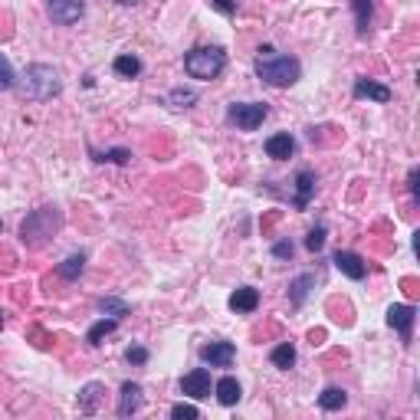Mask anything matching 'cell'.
I'll use <instances>...</instances> for the list:
<instances>
[{"mask_svg":"<svg viewBox=\"0 0 420 420\" xmlns=\"http://www.w3.org/2000/svg\"><path fill=\"white\" fill-rule=\"evenodd\" d=\"M256 75H259L263 82L276 86V89H283V86H292V82L299 79L302 66L296 56H285V53H276L272 46H263L259 56H256Z\"/></svg>","mask_w":420,"mask_h":420,"instance_id":"obj_1","label":"cell"},{"mask_svg":"<svg viewBox=\"0 0 420 420\" xmlns=\"http://www.w3.org/2000/svg\"><path fill=\"white\" fill-rule=\"evenodd\" d=\"M224 66H226V53L220 46H197V49H191L184 56V73L191 79H200V82L217 79L224 73Z\"/></svg>","mask_w":420,"mask_h":420,"instance_id":"obj_2","label":"cell"},{"mask_svg":"<svg viewBox=\"0 0 420 420\" xmlns=\"http://www.w3.org/2000/svg\"><path fill=\"white\" fill-rule=\"evenodd\" d=\"M62 224V213L56 207H40L27 213V220L20 224V240L27 243V246H43Z\"/></svg>","mask_w":420,"mask_h":420,"instance_id":"obj_3","label":"cell"},{"mask_svg":"<svg viewBox=\"0 0 420 420\" xmlns=\"http://www.w3.org/2000/svg\"><path fill=\"white\" fill-rule=\"evenodd\" d=\"M27 82V92H30L36 102H49L53 95H60L62 89V79L60 73L53 69V66H46V62H33V66H27V75H23Z\"/></svg>","mask_w":420,"mask_h":420,"instance_id":"obj_4","label":"cell"},{"mask_svg":"<svg viewBox=\"0 0 420 420\" xmlns=\"http://www.w3.org/2000/svg\"><path fill=\"white\" fill-rule=\"evenodd\" d=\"M266 115H270V105L266 102H233L226 108V119L233 121L237 128H243V132H256Z\"/></svg>","mask_w":420,"mask_h":420,"instance_id":"obj_5","label":"cell"},{"mask_svg":"<svg viewBox=\"0 0 420 420\" xmlns=\"http://www.w3.org/2000/svg\"><path fill=\"white\" fill-rule=\"evenodd\" d=\"M414 322H417V309L414 305H390L388 309V325L397 329V335L404 342H410V335H414Z\"/></svg>","mask_w":420,"mask_h":420,"instance_id":"obj_6","label":"cell"},{"mask_svg":"<svg viewBox=\"0 0 420 420\" xmlns=\"http://www.w3.org/2000/svg\"><path fill=\"white\" fill-rule=\"evenodd\" d=\"M180 394H187V397H210V371L207 368H194V371H187V375L180 377Z\"/></svg>","mask_w":420,"mask_h":420,"instance_id":"obj_7","label":"cell"},{"mask_svg":"<svg viewBox=\"0 0 420 420\" xmlns=\"http://www.w3.org/2000/svg\"><path fill=\"white\" fill-rule=\"evenodd\" d=\"M82 10H86V0H49V16L53 23H62V27L75 23Z\"/></svg>","mask_w":420,"mask_h":420,"instance_id":"obj_8","label":"cell"},{"mask_svg":"<svg viewBox=\"0 0 420 420\" xmlns=\"http://www.w3.org/2000/svg\"><path fill=\"white\" fill-rule=\"evenodd\" d=\"M331 263H335L338 272L348 276V279H364V276H368V263H364L358 253H351V250H338V253L331 256Z\"/></svg>","mask_w":420,"mask_h":420,"instance_id":"obj_9","label":"cell"},{"mask_svg":"<svg viewBox=\"0 0 420 420\" xmlns=\"http://www.w3.org/2000/svg\"><path fill=\"white\" fill-rule=\"evenodd\" d=\"M200 358L207 361L210 368H230L233 358H237V348L230 342H210V345L200 348Z\"/></svg>","mask_w":420,"mask_h":420,"instance_id":"obj_10","label":"cell"},{"mask_svg":"<svg viewBox=\"0 0 420 420\" xmlns=\"http://www.w3.org/2000/svg\"><path fill=\"white\" fill-rule=\"evenodd\" d=\"M138 407H141V384L125 381L119 390V417H132L138 414Z\"/></svg>","mask_w":420,"mask_h":420,"instance_id":"obj_11","label":"cell"},{"mask_svg":"<svg viewBox=\"0 0 420 420\" xmlns=\"http://www.w3.org/2000/svg\"><path fill=\"white\" fill-rule=\"evenodd\" d=\"M266 154H270L272 161H285V158H292V154H296V138L289 135V132H279V135L266 138Z\"/></svg>","mask_w":420,"mask_h":420,"instance_id":"obj_12","label":"cell"},{"mask_svg":"<svg viewBox=\"0 0 420 420\" xmlns=\"http://www.w3.org/2000/svg\"><path fill=\"white\" fill-rule=\"evenodd\" d=\"M355 95L358 99H375V102H390V89L375 79H355Z\"/></svg>","mask_w":420,"mask_h":420,"instance_id":"obj_13","label":"cell"},{"mask_svg":"<svg viewBox=\"0 0 420 420\" xmlns=\"http://www.w3.org/2000/svg\"><path fill=\"white\" fill-rule=\"evenodd\" d=\"M102 397H105V384H99V381H89L86 388L79 390V410H82V414H95Z\"/></svg>","mask_w":420,"mask_h":420,"instance_id":"obj_14","label":"cell"},{"mask_svg":"<svg viewBox=\"0 0 420 420\" xmlns=\"http://www.w3.org/2000/svg\"><path fill=\"white\" fill-rule=\"evenodd\" d=\"M256 305H259V292H256L253 285H240V289L230 296V309H233V312H253Z\"/></svg>","mask_w":420,"mask_h":420,"instance_id":"obj_15","label":"cell"},{"mask_svg":"<svg viewBox=\"0 0 420 420\" xmlns=\"http://www.w3.org/2000/svg\"><path fill=\"white\" fill-rule=\"evenodd\" d=\"M312 191H315V174L312 171H299V174H296V200H292V204H296L299 210H305L309 207Z\"/></svg>","mask_w":420,"mask_h":420,"instance_id":"obj_16","label":"cell"},{"mask_svg":"<svg viewBox=\"0 0 420 420\" xmlns=\"http://www.w3.org/2000/svg\"><path fill=\"white\" fill-rule=\"evenodd\" d=\"M213 390H217V401L224 407H233L240 401V381H237V377H220V381L213 384Z\"/></svg>","mask_w":420,"mask_h":420,"instance_id":"obj_17","label":"cell"},{"mask_svg":"<svg viewBox=\"0 0 420 420\" xmlns=\"http://www.w3.org/2000/svg\"><path fill=\"white\" fill-rule=\"evenodd\" d=\"M82 270H86V253H73V256H66V259H62L56 272H60L62 279H69V283H73V279L82 276Z\"/></svg>","mask_w":420,"mask_h":420,"instance_id":"obj_18","label":"cell"},{"mask_svg":"<svg viewBox=\"0 0 420 420\" xmlns=\"http://www.w3.org/2000/svg\"><path fill=\"white\" fill-rule=\"evenodd\" d=\"M312 285H315V276L312 272H302L299 279H292V285H289V302H292V305H302Z\"/></svg>","mask_w":420,"mask_h":420,"instance_id":"obj_19","label":"cell"},{"mask_svg":"<svg viewBox=\"0 0 420 420\" xmlns=\"http://www.w3.org/2000/svg\"><path fill=\"white\" fill-rule=\"evenodd\" d=\"M345 404H348V394L342 388H325L318 394V407L322 410H342Z\"/></svg>","mask_w":420,"mask_h":420,"instance_id":"obj_20","label":"cell"},{"mask_svg":"<svg viewBox=\"0 0 420 420\" xmlns=\"http://www.w3.org/2000/svg\"><path fill=\"white\" fill-rule=\"evenodd\" d=\"M115 329H119V318H112V315H108V318H99V322L89 329L86 342H89V345H102V338L105 335H112Z\"/></svg>","mask_w":420,"mask_h":420,"instance_id":"obj_21","label":"cell"},{"mask_svg":"<svg viewBox=\"0 0 420 420\" xmlns=\"http://www.w3.org/2000/svg\"><path fill=\"white\" fill-rule=\"evenodd\" d=\"M270 361L276 364V368H283V371H289L292 364H296V348L289 345V342H283V345H276L270 351Z\"/></svg>","mask_w":420,"mask_h":420,"instance_id":"obj_22","label":"cell"},{"mask_svg":"<svg viewBox=\"0 0 420 420\" xmlns=\"http://www.w3.org/2000/svg\"><path fill=\"white\" fill-rule=\"evenodd\" d=\"M351 7H355V20H358V33L364 36V33L371 30V0H351Z\"/></svg>","mask_w":420,"mask_h":420,"instance_id":"obj_23","label":"cell"},{"mask_svg":"<svg viewBox=\"0 0 420 420\" xmlns=\"http://www.w3.org/2000/svg\"><path fill=\"white\" fill-rule=\"evenodd\" d=\"M112 66H115V73L125 75V79H135V75L141 73V60H138V56H128V53H125V56H115Z\"/></svg>","mask_w":420,"mask_h":420,"instance_id":"obj_24","label":"cell"},{"mask_svg":"<svg viewBox=\"0 0 420 420\" xmlns=\"http://www.w3.org/2000/svg\"><path fill=\"white\" fill-rule=\"evenodd\" d=\"M99 312L102 315H112V318H121V315H128L132 309H128V302H121V299H99Z\"/></svg>","mask_w":420,"mask_h":420,"instance_id":"obj_25","label":"cell"},{"mask_svg":"<svg viewBox=\"0 0 420 420\" xmlns=\"http://www.w3.org/2000/svg\"><path fill=\"white\" fill-rule=\"evenodd\" d=\"M167 102L174 105V108H191V105L197 102V92H191V89H171Z\"/></svg>","mask_w":420,"mask_h":420,"instance_id":"obj_26","label":"cell"},{"mask_svg":"<svg viewBox=\"0 0 420 420\" xmlns=\"http://www.w3.org/2000/svg\"><path fill=\"white\" fill-rule=\"evenodd\" d=\"M14 82H16V75H14V66H10V60L0 53V92H7V89H14Z\"/></svg>","mask_w":420,"mask_h":420,"instance_id":"obj_27","label":"cell"},{"mask_svg":"<svg viewBox=\"0 0 420 420\" xmlns=\"http://www.w3.org/2000/svg\"><path fill=\"white\" fill-rule=\"evenodd\" d=\"M95 154V151H92ZM132 158V151L128 148H112V151H102V154H95V161H112V165H125Z\"/></svg>","mask_w":420,"mask_h":420,"instance_id":"obj_28","label":"cell"},{"mask_svg":"<svg viewBox=\"0 0 420 420\" xmlns=\"http://www.w3.org/2000/svg\"><path fill=\"white\" fill-rule=\"evenodd\" d=\"M322 246H325V226H315V230H309V237H305V250L318 253Z\"/></svg>","mask_w":420,"mask_h":420,"instance_id":"obj_29","label":"cell"},{"mask_svg":"<svg viewBox=\"0 0 420 420\" xmlns=\"http://www.w3.org/2000/svg\"><path fill=\"white\" fill-rule=\"evenodd\" d=\"M171 417L174 420H197L200 417V410H197L194 404H174L171 407Z\"/></svg>","mask_w":420,"mask_h":420,"instance_id":"obj_30","label":"cell"},{"mask_svg":"<svg viewBox=\"0 0 420 420\" xmlns=\"http://www.w3.org/2000/svg\"><path fill=\"white\" fill-rule=\"evenodd\" d=\"M125 358H128V364H145V361H148V348H141V345L128 348V351H125Z\"/></svg>","mask_w":420,"mask_h":420,"instance_id":"obj_31","label":"cell"},{"mask_svg":"<svg viewBox=\"0 0 420 420\" xmlns=\"http://www.w3.org/2000/svg\"><path fill=\"white\" fill-rule=\"evenodd\" d=\"M272 256H279V259H292V243L289 240L272 243Z\"/></svg>","mask_w":420,"mask_h":420,"instance_id":"obj_32","label":"cell"},{"mask_svg":"<svg viewBox=\"0 0 420 420\" xmlns=\"http://www.w3.org/2000/svg\"><path fill=\"white\" fill-rule=\"evenodd\" d=\"M210 3H213V7H217V10H220L224 16H233V14H237V3H233V0H210Z\"/></svg>","mask_w":420,"mask_h":420,"instance_id":"obj_33","label":"cell"},{"mask_svg":"<svg viewBox=\"0 0 420 420\" xmlns=\"http://www.w3.org/2000/svg\"><path fill=\"white\" fill-rule=\"evenodd\" d=\"M417 180H420V171H417V167H414V171L407 174V191H410V194H414V197L420 194V184H417Z\"/></svg>","mask_w":420,"mask_h":420,"instance_id":"obj_34","label":"cell"},{"mask_svg":"<svg viewBox=\"0 0 420 420\" xmlns=\"http://www.w3.org/2000/svg\"><path fill=\"white\" fill-rule=\"evenodd\" d=\"M115 3H125V7H132V3H138V0H115Z\"/></svg>","mask_w":420,"mask_h":420,"instance_id":"obj_35","label":"cell"},{"mask_svg":"<svg viewBox=\"0 0 420 420\" xmlns=\"http://www.w3.org/2000/svg\"><path fill=\"white\" fill-rule=\"evenodd\" d=\"M0 329H3V312H0Z\"/></svg>","mask_w":420,"mask_h":420,"instance_id":"obj_36","label":"cell"}]
</instances>
